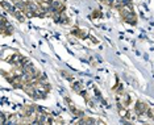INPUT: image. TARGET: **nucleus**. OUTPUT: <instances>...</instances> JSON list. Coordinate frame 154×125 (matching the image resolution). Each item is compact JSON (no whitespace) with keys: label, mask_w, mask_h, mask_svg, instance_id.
<instances>
[{"label":"nucleus","mask_w":154,"mask_h":125,"mask_svg":"<svg viewBox=\"0 0 154 125\" xmlns=\"http://www.w3.org/2000/svg\"><path fill=\"white\" fill-rule=\"evenodd\" d=\"M137 111V113L138 115H146V112H147V109H149V105L146 104V103H144V102H137L136 103V108H134Z\"/></svg>","instance_id":"f257e3e1"},{"label":"nucleus","mask_w":154,"mask_h":125,"mask_svg":"<svg viewBox=\"0 0 154 125\" xmlns=\"http://www.w3.org/2000/svg\"><path fill=\"white\" fill-rule=\"evenodd\" d=\"M1 7H3V10H7L11 15H13L15 11H16V7H13V5L8 1H1Z\"/></svg>","instance_id":"20e7f679"},{"label":"nucleus","mask_w":154,"mask_h":125,"mask_svg":"<svg viewBox=\"0 0 154 125\" xmlns=\"http://www.w3.org/2000/svg\"><path fill=\"white\" fill-rule=\"evenodd\" d=\"M95 123H96V121L91 117H83L82 120L79 121V124H95Z\"/></svg>","instance_id":"6e6552de"},{"label":"nucleus","mask_w":154,"mask_h":125,"mask_svg":"<svg viewBox=\"0 0 154 125\" xmlns=\"http://www.w3.org/2000/svg\"><path fill=\"white\" fill-rule=\"evenodd\" d=\"M128 109L125 108V107H119V115L121 116V117H127L128 116Z\"/></svg>","instance_id":"1a4fd4ad"},{"label":"nucleus","mask_w":154,"mask_h":125,"mask_svg":"<svg viewBox=\"0 0 154 125\" xmlns=\"http://www.w3.org/2000/svg\"><path fill=\"white\" fill-rule=\"evenodd\" d=\"M124 20L127 21L128 24H131V25H136V23H137V17H136V15H134V13H132V15H129V16H127Z\"/></svg>","instance_id":"423d86ee"},{"label":"nucleus","mask_w":154,"mask_h":125,"mask_svg":"<svg viewBox=\"0 0 154 125\" xmlns=\"http://www.w3.org/2000/svg\"><path fill=\"white\" fill-rule=\"evenodd\" d=\"M71 33L74 36H76V37H79V38H87V33L84 32V30H82V29H79V28H74L71 30Z\"/></svg>","instance_id":"7ed1b4c3"},{"label":"nucleus","mask_w":154,"mask_h":125,"mask_svg":"<svg viewBox=\"0 0 154 125\" xmlns=\"http://www.w3.org/2000/svg\"><path fill=\"white\" fill-rule=\"evenodd\" d=\"M153 120H154V118H153Z\"/></svg>","instance_id":"f8f14e48"},{"label":"nucleus","mask_w":154,"mask_h":125,"mask_svg":"<svg viewBox=\"0 0 154 125\" xmlns=\"http://www.w3.org/2000/svg\"><path fill=\"white\" fill-rule=\"evenodd\" d=\"M146 116L150 118H154V107H149V109L146 112Z\"/></svg>","instance_id":"9b49d317"},{"label":"nucleus","mask_w":154,"mask_h":125,"mask_svg":"<svg viewBox=\"0 0 154 125\" xmlns=\"http://www.w3.org/2000/svg\"><path fill=\"white\" fill-rule=\"evenodd\" d=\"M119 11H120V13H121L122 19H125V17H127V16H129V15H132V13H133V8H132L131 3H129V4L122 5V7L120 8Z\"/></svg>","instance_id":"f03ea898"},{"label":"nucleus","mask_w":154,"mask_h":125,"mask_svg":"<svg viewBox=\"0 0 154 125\" xmlns=\"http://www.w3.org/2000/svg\"><path fill=\"white\" fill-rule=\"evenodd\" d=\"M73 90L75 91V92H78V94H82V92H83V86H82V83H79V82H76V83H74Z\"/></svg>","instance_id":"0eeeda50"},{"label":"nucleus","mask_w":154,"mask_h":125,"mask_svg":"<svg viewBox=\"0 0 154 125\" xmlns=\"http://www.w3.org/2000/svg\"><path fill=\"white\" fill-rule=\"evenodd\" d=\"M101 16H103V13L100 11H94V13L91 15L92 19H101Z\"/></svg>","instance_id":"9d476101"},{"label":"nucleus","mask_w":154,"mask_h":125,"mask_svg":"<svg viewBox=\"0 0 154 125\" xmlns=\"http://www.w3.org/2000/svg\"><path fill=\"white\" fill-rule=\"evenodd\" d=\"M13 16L16 17L17 20H20L21 23H23V21H25V16H26V15H25V12H24V11H21V10H18V8H16Z\"/></svg>","instance_id":"39448f33"}]
</instances>
